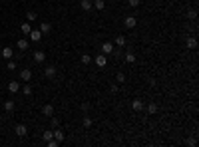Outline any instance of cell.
Returning <instances> with one entry per match:
<instances>
[{
	"instance_id": "obj_27",
	"label": "cell",
	"mask_w": 199,
	"mask_h": 147,
	"mask_svg": "<svg viewBox=\"0 0 199 147\" xmlns=\"http://www.w3.org/2000/svg\"><path fill=\"white\" fill-rule=\"evenodd\" d=\"M125 62L133 64V62H135V56H133V54H125Z\"/></svg>"
},
{
	"instance_id": "obj_32",
	"label": "cell",
	"mask_w": 199,
	"mask_h": 147,
	"mask_svg": "<svg viewBox=\"0 0 199 147\" xmlns=\"http://www.w3.org/2000/svg\"><path fill=\"white\" fill-rule=\"evenodd\" d=\"M117 82H120V83H121V82H125V74H124V72L117 74Z\"/></svg>"
},
{
	"instance_id": "obj_17",
	"label": "cell",
	"mask_w": 199,
	"mask_h": 147,
	"mask_svg": "<svg viewBox=\"0 0 199 147\" xmlns=\"http://www.w3.org/2000/svg\"><path fill=\"white\" fill-rule=\"evenodd\" d=\"M92 4H94L96 10H104V8H105V2H104V0H94Z\"/></svg>"
},
{
	"instance_id": "obj_14",
	"label": "cell",
	"mask_w": 199,
	"mask_h": 147,
	"mask_svg": "<svg viewBox=\"0 0 199 147\" xmlns=\"http://www.w3.org/2000/svg\"><path fill=\"white\" fill-rule=\"evenodd\" d=\"M132 107H133V111H141L143 110V102H141V99H133Z\"/></svg>"
},
{
	"instance_id": "obj_28",
	"label": "cell",
	"mask_w": 199,
	"mask_h": 147,
	"mask_svg": "<svg viewBox=\"0 0 199 147\" xmlns=\"http://www.w3.org/2000/svg\"><path fill=\"white\" fill-rule=\"evenodd\" d=\"M84 127H92V117H84Z\"/></svg>"
},
{
	"instance_id": "obj_12",
	"label": "cell",
	"mask_w": 199,
	"mask_h": 147,
	"mask_svg": "<svg viewBox=\"0 0 199 147\" xmlns=\"http://www.w3.org/2000/svg\"><path fill=\"white\" fill-rule=\"evenodd\" d=\"M185 46H187L189 50H195L197 48V40L195 38H187V40H185Z\"/></svg>"
},
{
	"instance_id": "obj_5",
	"label": "cell",
	"mask_w": 199,
	"mask_h": 147,
	"mask_svg": "<svg viewBox=\"0 0 199 147\" xmlns=\"http://www.w3.org/2000/svg\"><path fill=\"white\" fill-rule=\"evenodd\" d=\"M125 28H135V24H137V20H135V16H128V18L124 20Z\"/></svg>"
},
{
	"instance_id": "obj_22",
	"label": "cell",
	"mask_w": 199,
	"mask_h": 147,
	"mask_svg": "<svg viewBox=\"0 0 199 147\" xmlns=\"http://www.w3.org/2000/svg\"><path fill=\"white\" fill-rule=\"evenodd\" d=\"M4 110H6V111H12V110H14V102H12V99L4 102Z\"/></svg>"
},
{
	"instance_id": "obj_36",
	"label": "cell",
	"mask_w": 199,
	"mask_h": 147,
	"mask_svg": "<svg viewBox=\"0 0 199 147\" xmlns=\"http://www.w3.org/2000/svg\"><path fill=\"white\" fill-rule=\"evenodd\" d=\"M90 2H94V0H90Z\"/></svg>"
},
{
	"instance_id": "obj_16",
	"label": "cell",
	"mask_w": 199,
	"mask_h": 147,
	"mask_svg": "<svg viewBox=\"0 0 199 147\" xmlns=\"http://www.w3.org/2000/svg\"><path fill=\"white\" fill-rule=\"evenodd\" d=\"M80 6H82V10H92V8H94V4H92L90 0H82V2H80Z\"/></svg>"
},
{
	"instance_id": "obj_33",
	"label": "cell",
	"mask_w": 199,
	"mask_h": 147,
	"mask_svg": "<svg viewBox=\"0 0 199 147\" xmlns=\"http://www.w3.org/2000/svg\"><path fill=\"white\" fill-rule=\"evenodd\" d=\"M46 143H48V147H56L58 141H56V139H50V141H46Z\"/></svg>"
},
{
	"instance_id": "obj_15",
	"label": "cell",
	"mask_w": 199,
	"mask_h": 147,
	"mask_svg": "<svg viewBox=\"0 0 199 147\" xmlns=\"http://www.w3.org/2000/svg\"><path fill=\"white\" fill-rule=\"evenodd\" d=\"M16 46H18V50H22V52H24V50L28 48V40H26V38H20V40H18V44H16Z\"/></svg>"
},
{
	"instance_id": "obj_24",
	"label": "cell",
	"mask_w": 199,
	"mask_h": 147,
	"mask_svg": "<svg viewBox=\"0 0 199 147\" xmlns=\"http://www.w3.org/2000/svg\"><path fill=\"white\" fill-rule=\"evenodd\" d=\"M90 62H92L90 54H82V64H90Z\"/></svg>"
},
{
	"instance_id": "obj_3",
	"label": "cell",
	"mask_w": 199,
	"mask_h": 147,
	"mask_svg": "<svg viewBox=\"0 0 199 147\" xmlns=\"http://www.w3.org/2000/svg\"><path fill=\"white\" fill-rule=\"evenodd\" d=\"M105 64H108V58H105V54H100V56L96 58V66H98V68H104Z\"/></svg>"
},
{
	"instance_id": "obj_11",
	"label": "cell",
	"mask_w": 199,
	"mask_h": 147,
	"mask_svg": "<svg viewBox=\"0 0 199 147\" xmlns=\"http://www.w3.org/2000/svg\"><path fill=\"white\" fill-rule=\"evenodd\" d=\"M30 40H32V42H40V40H42V32H40V30H32V32H30Z\"/></svg>"
},
{
	"instance_id": "obj_26",
	"label": "cell",
	"mask_w": 199,
	"mask_h": 147,
	"mask_svg": "<svg viewBox=\"0 0 199 147\" xmlns=\"http://www.w3.org/2000/svg\"><path fill=\"white\" fill-rule=\"evenodd\" d=\"M22 94L24 95H32V86H24L22 87Z\"/></svg>"
},
{
	"instance_id": "obj_35",
	"label": "cell",
	"mask_w": 199,
	"mask_h": 147,
	"mask_svg": "<svg viewBox=\"0 0 199 147\" xmlns=\"http://www.w3.org/2000/svg\"><path fill=\"white\" fill-rule=\"evenodd\" d=\"M58 125H60V121H58L56 117H52V127H58Z\"/></svg>"
},
{
	"instance_id": "obj_23",
	"label": "cell",
	"mask_w": 199,
	"mask_h": 147,
	"mask_svg": "<svg viewBox=\"0 0 199 147\" xmlns=\"http://www.w3.org/2000/svg\"><path fill=\"white\" fill-rule=\"evenodd\" d=\"M147 111H149V113H155V111H157V103H155V102H151L149 106H147Z\"/></svg>"
},
{
	"instance_id": "obj_25",
	"label": "cell",
	"mask_w": 199,
	"mask_h": 147,
	"mask_svg": "<svg viewBox=\"0 0 199 147\" xmlns=\"http://www.w3.org/2000/svg\"><path fill=\"white\" fill-rule=\"evenodd\" d=\"M116 46H125V38L124 36H117L116 38Z\"/></svg>"
},
{
	"instance_id": "obj_19",
	"label": "cell",
	"mask_w": 199,
	"mask_h": 147,
	"mask_svg": "<svg viewBox=\"0 0 199 147\" xmlns=\"http://www.w3.org/2000/svg\"><path fill=\"white\" fill-rule=\"evenodd\" d=\"M42 135H44V141H50V139H54V131H50V129H46V131L42 133Z\"/></svg>"
},
{
	"instance_id": "obj_2",
	"label": "cell",
	"mask_w": 199,
	"mask_h": 147,
	"mask_svg": "<svg viewBox=\"0 0 199 147\" xmlns=\"http://www.w3.org/2000/svg\"><path fill=\"white\" fill-rule=\"evenodd\" d=\"M46 60V54L42 52V50H36L34 52V62H38V64H42V62Z\"/></svg>"
},
{
	"instance_id": "obj_4",
	"label": "cell",
	"mask_w": 199,
	"mask_h": 147,
	"mask_svg": "<svg viewBox=\"0 0 199 147\" xmlns=\"http://www.w3.org/2000/svg\"><path fill=\"white\" fill-rule=\"evenodd\" d=\"M20 79H24V82H30L32 79V70H22V72H20Z\"/></svg>"
},
{
	"instance_id": "obj_18",
	"label": "cell",
	"mask_w": 199,
	"mask_h": 147,
	"mask_svg": "<svg viewBox=\"0 0 199 147\" xmlns=\"http://www.w3.org/2000/svg\"><path fill=\"white\" fill-rule=\"evenodd\" d=\"M20 28H22V32H24V34H30V32H32V24H30V22H24Z\"/></svg>"
},
{
	"instance_id": "obj_21",
	"label": "cell",
	"mask_w": 199,
	"mask_h": 147,
	"mask_svg": "<svg viewBox=\"0 0 199 147\" xmlns=\"http://www.w3.org/2000/svg\"><path fill=\"white\" fill-rule=\"evenodd\" d=\"M26 20H28V22H34V20H36V12H34V10H28L26 12Z\"/></svg>"
},
{
	"instance_id": "obj_1",
	"label": "cell",
	"mask_w": 199,
	"mask_h": 147,
	"mask_svg": "<svg viewBox=\"0 0 199 147\" xmlns=\"http://www.w3.org/2000/svg\"><path fill=\"white\" fill-rule=\"evenodd\" d=\"M14 133H16V135H18V137H24V135H26V133H28V127H26V125H24V123H18V125H16V127H14Z\"/></svg>"
},
{
	"instance_id": "obj_31",
	"label": "cell",
	"mask_w": 199,
	"mask_h": 147,
	"mask_svg": "<svg viewBox=\"0 0 199 147\" xmlns=\"http://www.w3.org/2000/svg\"><path fill=\"white\" fill-rule=\"evenodd\" d=\"M195 16H197V12H195V10H189V12H187V18L195 20Z\"/></svg>"
},
{
	"instance_id": "obj_7",
	"label": "cell",
	"mask_w": 199,
	"mask_h": 147,
	"mask_svg": "<svg viewBox=\"0 0 199 147\" xmlns=\"http://www.w3.org/2000/svg\"><path fill=\"white\" fill-rule=\"evenodd\" d=\"M101 52L104 54H112L113 52V44L112 42H104V44H101Z\"/></svg>"
},
{
	"instance_id": "obj_30",
	"label": "cell",
	"mask_w": 199,
	"mask_h": 147,
	"mask_svg": "<svg viewBox=\"0 0 199 147\" xmlns=\"http://www.w3.org/2000/svg\"><path fill=\"white\" fill-rule=\"evenodd\" d=\"M6 70H10V72H12V70H16V64H14V62H8V64H6Z\"/></svg>"
},
{
	"instance_id": "obj_8",
	"label": "cell",
	"mask_w": 199,
	"mask_h": 147,
	"mask_svg": "<svg viewBox=\"0 0 199 147\" xmlns=\"http://www.w3.org/2000/svg\"><path fill=\"white\" fill-rule=\"evenodd\" d=\"M44 75L46 78H54V75H56V68H54V66H46L44 68Z\"/></svg>"
},
{
	"instance_id": "obj_29",
	"label": "cell",
	"mask_w": 199,
	"mask_h": 147,
	"mask_svg": "<svg viewBox=\"0 0 199 147\" xmlns=\"http://www.w3.org/2000/svg\"><path fill=\"white\" fill-rule=\"evenodd\" d=\"M128 4H129L132 8H137V6H139V0H128Z\"/></svg>"
},
{
	"instance_id": "obj_9",
	"label": "cell",
	"mask_w": 199,
	"mask_h": 147,
	"mask_svg": "<svg viewBox=\"0 0 199 147\" xmlns=\"http://www.w3.org/2000/svg\"><path fill=\"white\" fill-rule=\"evenodd\" d=\"M42 113H44L46 117H52V115H54V107L50 106V103H46V106L42 107Z\"/></svg>"
},
{
	"instance_id": "obj_10",
	"label": "cell",
	"mask_w": 199,
	"mask_h": 147,
	"mask_svg": "<svg viewBox=\"0 0 199 147\" xmlns=\"http://www.w3.org/2000/svg\"><path fill=\"white\" fill-rule=\"evenodd\" d=\"M64 137H66V135H64V131L56 127V131H54V139H56L58 143H62V141H64Z\"/></svg>"
},
{
	"instance_id": "obj_6",
	"label": "cell",
	"mask_w": 199,
	"mask_h": 147,
	"mask_svg": "<svg viewBox=\"0 0 199 147\" xmlns=\"http://www.w3.org/2000/svg\"><path fill=\"white\" fill-rule=\"evenodd\" d=\"M40 32L42 34H50V32H52V24L50 22H42L40 24Z\"/></svg>"
},
{
	"instance_id": "obj_13",
	"label": "cell",
	"mask_w": 199,
	"mask_h": 147,
	"mask_svg": "<svg viewBox=\"0 0 199 147\" xmlns=\"http://www.w3.org/2000/svg\"><path fill=\"white\" fill-rule=\"evenodd\" d=\"M18 90H20V83L18 82H10V83H8V91H10V94H16Z\"/></svg>"
},
{
	"instance_id": "obj_20",
	"label": "cell",
	"mask_w": 199,
	"mask_h": 147,
	"mask_svg": "<svg viewBox=\"0 0 199 147\" xmlns=\"http://www.w3.org/2000/svg\"><path fill=\"white\" fill-rule=\"evenodd\" d=\"M2 56L6 58V60H10V58H12V48H8V46H6V48L2 50Z\"/></svg>"
},
{
	"instance_id": "obj_34",
	"label": "cell",
	"mask_w": 199,
	"mask_h": 147,
	"mask_svg": "<svg viewBox=\"0 0 199 147\" xmlns=\"http://www.w3.org/2000/svg\"><path fill=\"white\" fill-rule=\"evenodd\" d=\"M185 143H187L189 147H193V145H195V143H197V141H195V139H193V137H191V139H187V141H185Z\"/></svg>"
}]
</instances>
